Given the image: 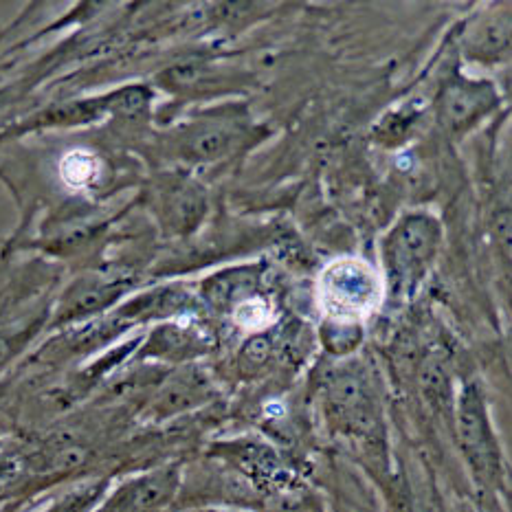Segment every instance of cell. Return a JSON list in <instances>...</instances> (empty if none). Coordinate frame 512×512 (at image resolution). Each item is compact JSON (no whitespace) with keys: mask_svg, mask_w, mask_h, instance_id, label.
Segmentation results:
<instances>
[{"mask_svg":"<svg viewBox=\"0 0 512 512\" xmlns=\"http://www.w3.org/2000/svg\"><path fill=\"white\" fill-rule=\"evenodd\" d=\"M510 49V16L499 7L477 16L464 31V51L482 64L502 62Z\"/></svg>","mask_w":512,"mask_h":512,"instance_id":"obj_10","label":"cell"},{"mask_svg":"<svg viewBox=\"0 0 512 512\" xmlns=\"http://www.w3.org/2000/svg\"><path fill=\"white\" fill-rule=\"evenodd\" d=\"M181 466L163 464L108 488L91 512H168L181 493Z\"/></svg>","mask_w":512,"mask_h":512,"instance_id":"obj_5","label":"cell"},{"mask_svg":"<svg viewBox=\"0 0 512 512\" xmlns=\"http://www.w3.org/2000/svg\"><path fill=\"white\" fill-rule=\"evenodd\" d=\"M451 420L455 442H458L477 493L491 497L495 502H502V497L508 499V466L504 449L480 381H466L460 387L453 400Z\"/></svg>","mask_w":512,"mask_h":512,"instance_id":"obj_1","label":"cell"},{"mask_svg":"<svg viewBox=\"0 0 512 512\" xmlns=\"http://www.w3.org/2000/svg\"><path fill=\"white\" fill-rule=\"evenodd\" d=\"M363 341V324H348V321L326 319L321 326V343L324 348L341 361H348Z\"/></svg>","mask_w":512,"mask_h":512,"instance_id":"obj_14","label":"cell"},{"mask_svg":"<svg viewBox=\"0 0 512 512\" xmlns=\"http://www.w3.org/2000/svg\"><path fill=\"white\" fill-rule=\"evenodd\" d=\"M44 326V317H27L16 324L0 328V374L27 350V345Z\"/></svg>","mask_w":512,"mask_h":512,"instance_id":"obj_13","label":"cell"},{"mask_svg":"<svg viewBox=\"0 0 512 512\" xmlns=\"http://www.w3.org/2000/svg\"><path fill=\"white\" fill-rule=\"evenodd\" d=\"M203 512H244V510H231V508H207Z\"/></svg>","mask_w":512,"mask_h":512,"instance_id":"obj_18","label":"cell"},{"mask_svg":"<svg viewBox=\"0 0 512 512\" xmlns=\"http://www.w3.org/2000/svg\"><path fill=\"white\" fill-rule=\"evenodd\" d=\"M321 407L328 427L361 444H376L385 438L383 407L367 367L345 361L332 370L321 389Z\"/></svg>","mask_w":512,"mask_h":512,"instance_id":"obj_3","label":"cell"},{"mask_svg":"<svg viewBox=\"0 0 512 512\" xmlns=\"http://www.w3.org/2000/svg\"><path fill=\"white\" fill-rule=\"evenodd\" d=\"M442 222L429 211H407L381 240L383 288L392 299H411L425 284L442 249Z\"/></svg>","mask_w":512,"mask_h":512,"instance_id":"obj_2","label":"cell"},{"mask_svg":"<svg viewBox=\"0 0 512 512\" xmlns=\"http://www.w3.org/2000/svg\"><path fill=\"white\" fill-rule=\"evenodd\" d=\"M216 398V387L196 365H181L154 392L148 403L152 420H170L203 407Z\"/></svg>","mask_w":512,"mask_h":512,"instance_id":"obj_7","label":"cell"},{"mask_svg":"<svg viewBox=\"0 0 512 512\" xmlns=\"http://www.w3.org/2000/svg\"><path fill=\"white\" fill-rule=\"evenodd\" d=\"M163 227L174 233L194 231L205 218L207 198L203 187L189 178H172L157 192Z\"/></svg>","mask_w":512,"mask_h":512,"instance_id":"obj_9","label":"cell"},{"mask_svg":"<svg viewBox=\"0 0 512 512\" xmlns=\"http://www.w3.org/2000/svg\"><path fill=\"white\" fill-rule=\"evenodd\" d=\"M205 350V341L194 335L192 330L163 326L152 332L143 350H139V359H161L185 365L189 359L203 354Z\"/></svg>","mask_w":512,"mask_h":512,"instance_id":"obj_12","label":"cell"},{"mask_svg":"<svg viewBox=\"0 0 512 512\" xmlns=\"http://www.w3.org/2000/svg\"><path fill=\"white\" fill-rule=\"evenodd\" d=\"M273 356V341L258 332V335H253L247 343L242 345V350L238 354V367L242 374L253 376L258 374L262 367L271 361Z\"/></svg>","mask_w":512,"mask_h":512,"instance_id":"obj_17","label":"cell"},{"mask_svg":"<svg viewBox=\"0 0 512 512\" xmlns=\"http://www.w3.org/2000/svg\"><path fill=\"white\" fill-rule=\"evenodd\" d=\"M33 482H36V477L29 471L25 458L0 460V508L31 491Z\"/></svg>","mask_w":512,"mask_h":512,"instance_id":"obj_15","label":"cell"},{"mask_svg":"<svg viewBox=\"0 0 512 512\" xmlns=\"http://www.w3.org/2000/svg\"><path fill=\"white\" fill-rule=\"evenodd\" d=\"M60 174L66 185L86 187L99 176V161L91 152H71L62 159Z\"/></svg>","mask_w":512,"mask_h":512,"instance_id":"obj_16","label":"cell"},{"mask_svg":"<svg viewBox=\"0 0 512 512\" xmlns=\"http://www.w3.org/2000/svg\"><path fill=\"white\" fill-rule=\"evenodd\" d=\"M126 291V284L113 280V277H86L82 282H75L69 291H66L62 304L58 308V324L62 321L82 319L86 315L99 313V310L108 308L115 299Z\"/></svg>","mask_w":512,"mask_h":512,"instance_id":"obj_11","label":"cell"},{"mask_svg":"<svg viewBox=\"0 0 512 512\" xmlns=\"http://www.w3.org/2000/svg\"><path fill=\"white\" fill-rule=\"evenodd\" d=\"M317 295L326 319L363 324L383 302L385 288L370 262L343 258L330 262L319 275Z\"/></svg>","mask_w":512,"mask_h":512,"instance_id":"obj_4","label":"cell"},{"mask_svg":"<svg viewBox=\"0 0 512 512\" xmlns=\"http://www.w3.org/2000/svg\"><path fill=\"white\" fill-rule=\"evenodd\" d=\"M247 139V124L236 115H214L183 130L181 152L187 161L211 163L229 157Z\"/></svg>","mask_w":512,"mask_h":512,"instance_id":"obj_8","label":"cell"},{"mask_svg":"<svg viewBox=\"0 0 512 512\" xmlns=\"http://www.w3.org/2000/svg\"><path fill=\"white\" fill-rule=\"evenodd\" d=\"M499 108V93L491 82L453 77L438 99V117L451 137L460 139Z\"/></svg>","mask_w":512,"mask_h":512,"instance_id":"obj_6","label":"cell"}]
</instances>
